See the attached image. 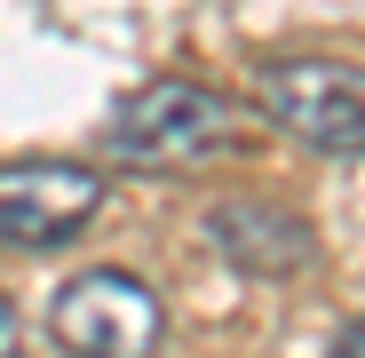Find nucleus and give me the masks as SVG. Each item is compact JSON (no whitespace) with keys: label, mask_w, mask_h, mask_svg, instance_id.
Masks as SVG:
<instances>
[{"label":"nucleus","mask_w":365,"mask_h":358,"mask_svg":"<svg viewBox=\"0 0 365 358\" xmlns=\"http://www.w3.org/2000/svg\"><path fill=\"white\" fill-rule=\"evenodd\" d=\"M230 144H238V111L207 80H182V72L143 80L119 104V119H111V151L128 167H159V175L167 167H207Z\"/></svg>","instance_id":"nucleus-1"},{"label":"nucleus","mask_w":365,"mask_h":358,"mask_svg":"<svg viewBox=\"0 0 365 358\" xmlns=\"http://www.w3.org/2000/svg\"><path fill=\"white\" fill-rule=\"evenodd\" d=\"M255 104L278 136L310 144L326 159H365V72L334 56H286L255 72Z\"/></svg>","instance_id":"nucleus-2"},{"label":"nucleus","mask_w":365,"mask_h":358,"mask_svg":"<svg viewBox=\"0 0 365 358\" xmlns=\"http://www.w3.org/2000/svg\"><path fill=\"white\" fill-rule=\"evenodd\" d=\"M48 334L72 358H159L167 311H159V294L135 271H80V279L56 287Z\"/></svg>","instance_id":"nucleus-3"},{"label":"nucleus","mask_w":365,"mask_h":358,"mask_svg":"<svg viewBox=\"0 0 365 358\" xmlns=\"http://www.w3.org/2000/svg\"><path fill=\"white\" fill-rule=\"evenodd\" d=\"M103 215V175L80 159H9L0 167V247H64Z\"/></svg>","instance_id":"nucleus-4"},{"label":"nucleus","mask_w":365,"mask_h":358,"mask_svg":"<svg viewBox=\"0 0 365 358\" xmlns=\"http://www.w3.org/2000/svg\"><path fill=\"white\" fill-rule=\"evenodd\" d=\"M207 239L222 247V263L247 271V279H294V271L318 263V231L286 199H222L207 215Z\"/></svg>","instance_id":"nucleus-5"},{"label":"nucleus","mask_w":365,"mask_h":358,"mask_svg":"<svg viewBox=\"0 0 365 358\" xmlns=\"http://www.w3.org/2000/svg\"><path fill=\"white\" fill-rule=\"evenodd\" d=\"M0 358H24V319H16L9 294H0Z\"/></svg>","instance_id":"nucleus-6"},{"label":"nucleus","mask_w":365,"mask_h":358,"mask_svg":"<svg viewBox=\"0 0 365 358\" xmlns=\"http://www.w3.org/2000/svg\"><path fill=\"white\" fill-rule=\"evenodd\" d=\"M326 358H365V319H349V327L334 334V350H326Z\"/></svg>","instance_id":"nucleus-7"}]
</instances>
